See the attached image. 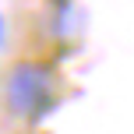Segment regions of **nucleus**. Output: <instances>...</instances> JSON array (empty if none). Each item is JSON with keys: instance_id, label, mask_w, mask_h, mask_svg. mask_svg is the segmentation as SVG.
<instances>
[{"instance_id": "2", "label": "nucleus", "mask_w": 134, "mask_h": 134, "mask_svg": "<svg viewBox=\"0 0 134 134\" xmlns=\"http://www.w3.org/2000/svg\"><path fill=\"white\" fill-rule=\"evenodd\" d=\"M0 46H4V18H0Z\"/></svg>"}, {"instance_id": "1", "label": "nucleus", "mask_w": 134, "mask_h": 134, "mask_svg": "<svg viewBox=\"0 0 134 134\" xmlns=\"http://www.w3.org/2000/svg\"><path fill=\"white\" fill-rule=\"evenodd\" d=\"M7 106L21 120H42L57 109V85L53 71L42 64H18L7 78Z\"/></svg>"}]
</instances>
